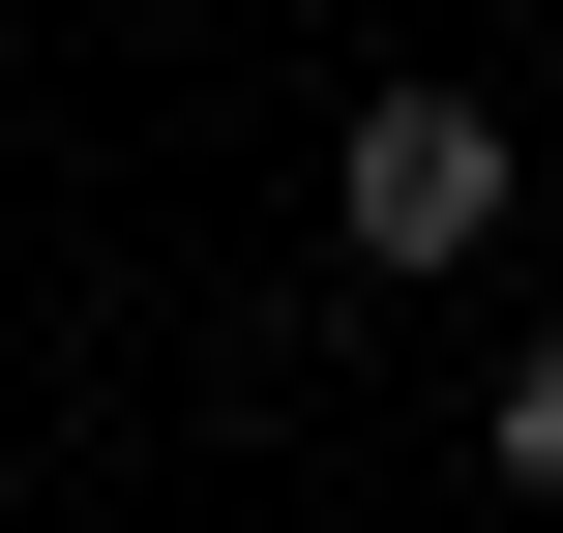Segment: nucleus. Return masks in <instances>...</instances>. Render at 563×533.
<instances>
[{
  "instance_id": "nucleus-1",
  "label": "nucleus",
  "mask_w": 563,
  "mask_h": 533,
  "mask_svg": "<svg viewBox=\"0 0 563 533\" xmlns=\"http://www.w3.org/2000/svg\"><path fill=\"white\" fill-rule=\"evenodd\" d=\"M327 237H356L386 297H416V267H475V237H505V119H475V89H356V148H327Z\"/></svg>"
},
{
  "instance_id": "nucleus-2",
  "label": "nucleus",
  "mask_w": 563,
  "mask_h": 533,
  "mask_svg": "<svg viewBox=\"0 0 563 533\" xmlns=\"http://www.w3.org/2000/svg\"><path fill=\"white\" fill-rule=\"evenodd\" d=\"M505 475L563 504V297H534V356H505Z\"/></svg>"
}]
</instances>
